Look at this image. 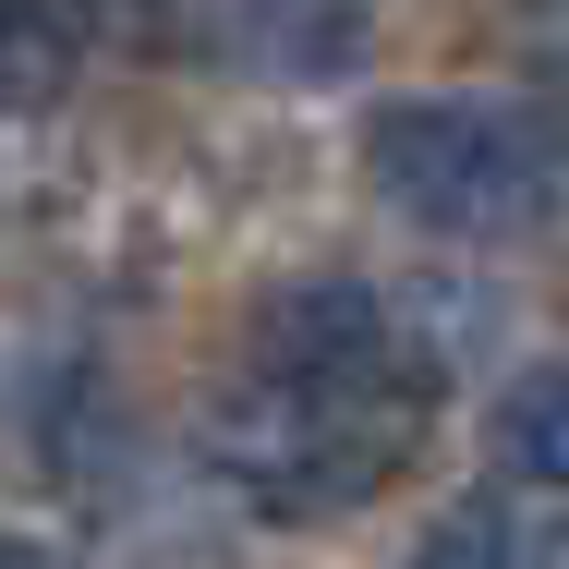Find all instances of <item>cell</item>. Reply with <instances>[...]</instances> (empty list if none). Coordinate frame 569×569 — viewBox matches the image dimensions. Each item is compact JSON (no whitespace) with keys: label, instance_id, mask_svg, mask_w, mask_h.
I'll return each mask as SVG.
<instances>
[{"label":"cell","instance_id":"5b68a950","mask_svg":"<svg viewBox=\"0 0 569 569\" xmlns=\"http://www.w3.org/2000/svg\"><path fill=\"white\" fill-rule=\"evenodd\" d=\"M497 460H509L521 485H569V363L509 376V400H497Z\"/></svg>","mask_w":569,"mask_h":569},{"label":"cell","instance_id":"52a82bcc","mask_svg":"<svg viewBox=\"0 0 569 569\" xmlns=\"http://www.w3.org/2000/svg\"><path fill=\"white\" fill-rule=\"evenodd\" d=\"M0 569H61V558H37V546H12V533H0Z\"/></svg>","mask_w":569,"mask_h":569},{"label":"cell","instance_id":"8992f818","mask_svg":"<svg viewBox=\"0 0 569 569\" xmlns=\"http://www.w3.org/2000/svg\"><path fill=\"white\" fill-rule=\"evenodd\" d=\"M400 569H533V558H521V533H509L497 509H460V521H437Z\"/></svg>","mask_w":569,"mask_h":569},{"label":"cell","instance_id":"277c9868","mask_svg":"<svg viewBox=\"0 0 569 569\" xmlns=\"http://www.w3.org/2000/svg\"><path fill=\"white\" fill-rule=\"evenodd\" d=\"M86 0H0V110H37L73 61H86Z\"/></svg>","mask_w":569,"mask_h":569},{"label":"cell","instance_id":"7a4b0ae2","mask_svg":"<svg viewBox=\"0 0 569 569\" xmlns=\"http://www.w3.org/2000/svg\"><path fill=\"white\" fill-rule=\"evenodd\" d=\"M363 182H376L388 219L437 230V242H509V230H533L558 158H546V133L521 110H485V98H388V110L363 121Z\"/></svg>","mask_w":569,"mask_h":569},{"label":"cell","instance_id":"3957f363","mask_svg":"<svg viewBox=\"0 0 569 569\" xmlns=\"http://www.w3.org/2000/svg\"><path fill=\"white\" fill-rule=\"evenodd\" d=\"M230 12V49L267 61V73H340L363 49V12L376 0H219Z\"/></svg>","mask_w":569,"mask_h":569},{"label":"cell","instance_id":"6da1fadb","mask_svg":"<svg viewBox=\"0 0 569 569\" xmlns=\"http://www.w3.org/2000/svg\"><path fill=\"white\" fill-rule=\"evenodd\" d=\"M425 412H437V376L388 316V291L303 279L254 316L230 388L207 400V472L254 521H328L412 472Z\"/></svg>","mask_w":569,"mask_h":569},{"label":"cell","instance_id":"ba28073f","mask_svg":"<svg viewBox=\"0 0 569 569\" xmlns=\"http://www.w3.org/2000/svg\"><path fill=\"white\" fill-rule=\"evenodd\" d=\"M533 569H569V521H558V533H546V558H533Z\"/></svg>","mask_w":569,"mask_h":569}]
</instances>
